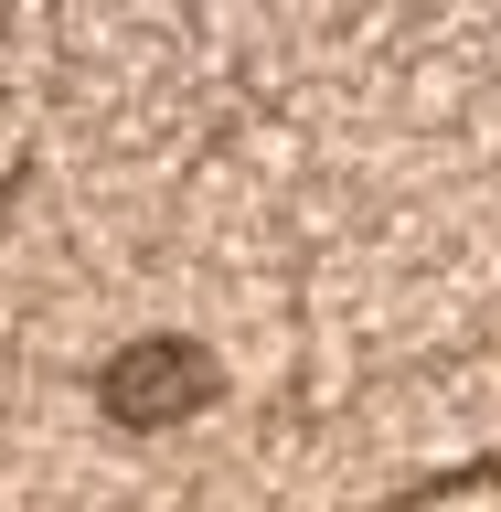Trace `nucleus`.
<instances>
[{
    "label": "nucleus",
    "mask_w": 501,
    "mask_h": 512,
    "mask_svg": "<svg viewBox=\"0 0 501 512\" xmlns=\"http://www.w3.org/2000/svg\"><path fill=\"white\" fill-rule=\"evenodd\" d=\"M96 395H107V416H128V427H160V416H192L214 395V363L192 342H128Z\"/></svg>",
    "instance_id": "nucleus-1"
}]
</instances>
